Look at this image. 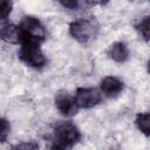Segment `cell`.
I'll list each match as a JSON object with an SVG mask.
<instances>
[{"instance_id":"7","label":"cell","mask_w":150,"mask_h":150,"mask_svg":"<svg viewBox=\"0 0 150 150\" xmlns=\"http://www.w3.org/2000/svg\"><path fill=\"white\" fill-rule=\"evenodd\" d=\"M123 88H124L123 81L112 75H108L103 77L100 82V91L107 97L117 96L123 90Z\"/></svg>"},{"instance_id":"11","label":"cell","mask_w":150,"mask_h":150,"mask_svg":"<svg viewBox=\"0 0 150 150\" xmlns=\"http://www.w3.org/2000/svg\"><path fill=\"white\" fill-rule=\"evenodd\" d=\"M135 29L138 33V35L145 41H149V34H150V16L145 15L143 16L136 25H135Z\"/></svg>"},{"instance_id":"9","label":"cell","mask_w":150,"mask_h":150,"mask_svg":"<svg viewBox=\"0 0 150 150\" xmlns=\"http://www.w3.org/2000/svg\"><path fill=\"white\" fill-rule=\"evenodd\" d=\"M0 39L5 41L6 43H11V45L21 43L22 33H21L20 27L13 23L5 25L4 27L0 28Z\"/></svg>"},{"instance_id":"5","label":"cell","mask_w":150,"mask_h":150,"mask_svg":"<svg viewBox=\"0 0 150 150\" xmlns=\"http://www.w3.org/2000/svg\"><path fill=\"white\" fill-rule=\"evenodd\" d=\"M74 100L76 105L82 109H90L96 107L102 100V93L96 88L91 87H80L76 89Z\"/></svg>"},{"instance_id":"15","label":"cell","mask_w":150,"mask_h":150,"mask_svg":"<svg viewBox=\"0 0 150 150\" xmlns=\"http://www.w3.org/2000/svg\"><path fill=\"white\" fill-rule=\"evenodd\" d=\"M13 148L15 149H38L39 145L36 143H33V142H25V143H20V144H16V145H13Z\"/></svg>"},{"instance_id":"6","label":"cell","mask_w":150,"mask_h":150,"mask_svg":"<svg viewBox=\"0 0 150 150\" xmlns=\"http://www.w3.org/2000/svg\"><path fill=\"white\" fill-rule=\"evenodd\" d=\"M55 107L60 111V114L66 117L76 115L79 109L74 97H71L67 91H60L55 95Z\"/></svg>"},{"instance_id":"10","label":"cell","mask_w":150,"mask_h":150,"mask_svg":"<svg viewBox=\"0 0 150 150\" xmlns=\"http://www.w3.org/2000/svg\"><path fill=\"white\" fill-rule=\"evenodd\" d=\"M135 125L145 137H149V135H150V115H149V112L145 111V112L137 114L136 118H135Z\"/></svg>"},{"instance_id":"16","label":"cell","mask_w":150,"mask_h":150,"mask_svg":"<svg viewBox=\"0 0 150 150\" xmlns=\"http://www.w3.org/2000/svg\"><path fill=\"white\" fill-rule=\"evenodd\" d=\"M110 0H86V2L89 6H104L109 2Z\"/></svg>"},{"instance_id":"12","label":"cell","mask_w":150,"mask_h":150,"mask_svg":"<svg viewBox=\"0 0 150 150\" xmlns=\"http://www.w3.org/2000/svg\"><path fill=\"white\" fill-rule=\"evenodd\" d=\"M13 9L12 0H0V20H6Z\"/></svg>"},{"instance_id":"1","label":"cell","mask_w":150,"mask_h":150,"mask_svg":"<svg viewBox=\"0 0 150 150\" xmlns=\"http://www.w3.org/2000/svg\"><path fill=\"white\" fill-rule=\"evenodd\" d=\"M81 139V131L71 121L59 122L53 132V149H70Z\"/></svg>"},{"instance_id":"3","label":"cell","mask_w":150,"mask_h":150,"mask_svg":"<svg viewBox=\"0 0 150 150\" xmlns=\"http://www.w3.org/2000/svg\"><path fill=\"white\" fill-rule=\"evenodd\" d=\"M19 50L20 60L30 68L41 69L46 66L47 59L40 48V42L33 40H22Z\"/></svg>"},{"instance_id":"8","label":"cell","mask_w":150,"mask_h":150,"mask_svg":"<svg viewBox=\"0 0 150 150\" xmlns=\"http://www.w3.org/2000/svg\"><path fill=\"white\" fill-rule=\"evenodd\" d=\"M107 55L110 60H112L116 63H124L129 60V48L125 42L123 41H116L111 43L107 50Z\"/></svg>"},{"instance_id":"14","label":"cell","mask_w":150,"mask_h":150,"mask_svg":"<svg viewBox=\"0 0 150 150\" xmlns=\"http://www.w3.org/2000/svg\"><path fill=\"white\" fill-rule=\"evenodd\" d=\"M61 6L68 9H76L79 7V0H56Z\"/></svg>"},{"instance_id":"13","label":"cell","mask_w":150,"mask_h":150,"mask_svg":"<svg viewBox=\"0 0 150 150\" xmlns=\"http://www.w3.org/2000/svg\"><path fill=\"white\" fill-rule=\"evenodd\" d=\"M9 131H11V124L9 122L4 118L0 117V143H5L9 136Z\"/></svg>"},{"instance_id":"2","label":"cell","mask_w":150,"mask_h":150,"mask_svg":"<svg viewBox=\"0 0 150 150\" xmlns=\"http://www.w3.org/2000/svg\"><path fill=\"white\" fill-rule=\"evenodd\" d=\"M69 34L70 36L81 45H89L93 42L98 32V27L94 20L79 18L69 23Z\"/></svg>"},{"instance_id":"4","label":"cell","mask_w":150,"mask_h":150,"mask_svg":"<svg viewBox=\"0 0 150 150\" xmlns=\"http://www.w3.org/2000/svg\"><path fill=\"white\" fill-rule=\"evenodd\" d=\"M19 27L22 33V40H33L41 43L46 39L45 26L35 16H32V15L23 16Z\"/></svg>"}]
</instances>
